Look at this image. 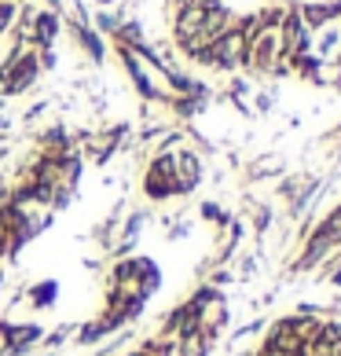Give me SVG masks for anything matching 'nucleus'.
Listing matches in <instances>:
<instances>
[{"label":"nucleus","instance_id":"obj_21","mask_svg":"<svg viewBox=\"0 0 341 356\" xmlns=\"http://www.w3.org/2000/svg\"><path fill=\"white\" fill-rule=\"evenodd\" d=\"M0 143H4V140H0Z\"/></svg>","mask_w":341,"mask_h":356},{"label":"nucleus","instance_id":"obj_11","mask_svg":"<svg viewBox=\"0 0 341 356\" xmlns=\"http://www.w3.org/2000/svg\"><path fill=\"white\" fill-rule=\"evenodd\" d=\"M8 246H11V232H8L4 213H0V261H8Z\"/></svg>","mask_w":341,"mask_h":356},{"label":"nucleus","instance_id":"obj_17","mask_svg":"<svg viewBox=\"0 0 341 356\" xmlns=\"http://www.w3.org/2000/svg\"><path fill=\"white\" fill-rule=\"evenodd\" d=\"M8 129H11V122H8V118H4V114H0V136H4V133H8Z\"/></svg>","mask_w":341,"mask_h":356},{"label":"nucleus","instance_id":"obj_10","mask_svg":"<svg viewBox=\"0 0 341 356\" xmlns=\"http://www.w3.org/2000/svg\"><path fill=\"white\" fill-rule=\"evenodd\" d=\"M19 19V4L15 0H0V33H8Z\"/></svg>","mask_w":341,"mask_h":356},{"label":"nucleus","instance_id":"obj_2","mask_svg":"<svg viewBox=\"0 0 341 356\" xmlns=\"http://www.w3.org/2000/svg\"><path fill=\"white\" fill-rule=\"evenodd\" d=\"M206 180V165H202V154L194 147H180L176 151V195H194Z\"/></svg>","mask_w":341,"mask_h":356},{"label":"nucleus","instance_id":"obj_5","mask_svg":"<svg viewBox=\"0 0 341 356\" xmlns=\"http://www.w3.org/2000/svg\"><path fill=\"white\" fill-rule=\"evenodd\" d=\"M26 301H30V309H51L59 301V283L56 280H37L33 286H26Z\"/></svg>","mask_w":341,"mask_h":356},{"label":"nucleus","instance_id":"obj_20","mask_svg":"<svg viewBox=\"0 0 341 356\" xmlns=\"http://www.w3.org/2000/svg\"><path fill=\"white\" fill-rule=\"evenodd\" d=\"M44 356H59V353H44Z\"/></svg>","mask_w":341,"mask_h":356},{"label":"nucleus","instance_id":"obj_13","mask_svg":"<svg viewBox=\"0 0 341 356\" xmlns=\"http://www.w3.org/2000/svg\"><path fill=\"white\" fill-rule=\"evenodd\" d=\"M275 107V92H257V114H268Z\"/></svg>","mask_w":341,"mask_h":356},{"label":"nucleus","instance_id":"obj_8","mask_svg":"<svg viewBox=\"0 0 341 356\" xmlns=\"http://www.w3.org/2000/svg\"><path fill=\"white\" fill-rule=\"evenodd\" d=\"M316 232L319 235H326V239H331L334 246H341V202L331 209V213H326L319 224H316Z\"/></svg>","mask_w":341,"mask_h":356},{"label":"nucleus","instance_id":"obj_14","mask_svg":"<svg viewBox=\"0 0 341 356\" xmlns=\"http://www.w3.org/2000/svg\"><path fill=\"white\" fill-rule=\"evenodd\" d=\"M0 356H11V349H8V320H0Z\"/></svg>","mask_w":341,"mask_h":356},{"label":"nucleus","instance_id":"obj_6","mask_svg":"<svg viewBox=\"0 0 341 356\" xmlns=\"http://www.w3.org/2000/svg\"><path fill=\"white\" fill-rule=\"evenodd\" d=\"M283 173H286V165H283L279 154H260L257 162H250V173H246V180L257 184V180H272V177H283Z\"/></svg>","mask_w":341,"mask_h":356},{"label":"nucleus","instance_id":"obj_19","mask_svg":"<svg viewBox=\"0 0 341 356\" xmlns=\"http://www.w3.org/2000/svg\"><path fill=\"white\" fill-rule=\"evenodd\" d=\"M99 4H103V8H110V4H117V0H99Z\"/></svg>","mask_w":341,"mask_h":356},{"label":"nucleus","instance_id":"obj_7","mask_svg":"<svg viewBox=\"0 0 341 356\" xmlns=\"http://www.w3.org/2000/svg\"><path fill=\"white\" fill-rule=\"evenodd\" d=\"M199 217L206 220V224H213V232H220L224 224L231 220V213L220 202H213V199H206V202H199Z\"/></svg>","mask_w":341,"mask_h":356},{"label":"nucleus","instance_id":"obj_9","mask_svg":"<svg viewBox=\"0 0 341 356\" xmlns=\"http://www.w3.org/2000/svg\"><path fill=\"white\" fill-rule=\"evenodd\" d=\"M74 331H77V323H59L51 334H44V338H41V349H48V353H59V346H67V341L74 338Z\"/></svg>","mask_w":341,"mask_h":356},{"label":"nucleus","instance_id":"obj_1","mask_svg":"<svg viewBox=\"0 0 341 356\" xmlns=\"http://www.w3.org/2000/svg\"><path fill=\"white\" fill-rule=\"evenodd\" d=\"M143 199L147 202H169V199H180L176 195V151H158L143 169Z\"/></svg>","mask_w":341,"mask_h":356},{"label":"nucleus","instance_id":"obj_4","mask_svg":"<svg viewBox=\"0 0 341 356\" xmlns=\"http://www.w3.org/2000/svg\"><path fill=\"white\" fill-rule=\"evenodd\" d=\"M217 331H209V327H199V331L191 334H180L176 338V356H209L217 346Z\"/></svg>","mask_w":341,"mask_h":356},{"label":"nucleus","instance_id":"obj_3","mask_svg":"<svg viewBox=\"0 0 341 356\" xmlns=\"http://www.w3.org/2000/svg\"><path fill=\"white\" fill-rule=\"evenodd\" d=\"M41 338H44V327L37 320H26V323L8 320V349H11V356H26L30 349L41 346Z\"/></svg>","mask_w":341,"mask_h":356},{"label":"nucleus","instance_id":"obj_16","mask_svg":"<svg viewBox=\"0 0 341 356\" xmlns=\"http://www.w3.org/2000/svg\"><path fill=\"white\" fill-rule=\"evenodd\" d=\"M99 268H103L99 257H85V272H99Z\"/></svg>","mask_w":341,"mask_h":356},{"label":"nucleus","instance_id":"obj_12","mask_svg":"<svg viewBox=\"0 0 341 356\" xmlns=\"http://www.w3.org/2000/svg\"><path fill=\"white\" fill-rule=\"evenodd\" d=\"M44 111H48V103H44V99H41V103H33V107H26L22 122H26V125H33V122H37V118H41Z\"/></svg>","mask_w":341,"mask_h":356},{"label":"nucleus","instance_id":"obj_18","mask_svg":"<svg viewBox=\"0 0 341 356\" xmlns=\"http://www.w3.org/2000/svg\"><path fill=\"white\" fill-rule=\"evenodd\" d=\"M4 283H8V268H0V294H4Z\"/></svg>","mask_w":341,"mask_h":356},{"label":"nucleus","instance_id":"obj_15","mask_svg":"<svg viewBox=\"0 0 341 356\" xmlns=\"http://www.w3.org/2000/svg\"><path fill=\"white\" fill-rule=\"evenodd\" d=\"M326 280H331V286H334V290H341V265H334L331 272H326Z\"/></svg>","mask_w":341,"mask_h":356}]
</instances>
